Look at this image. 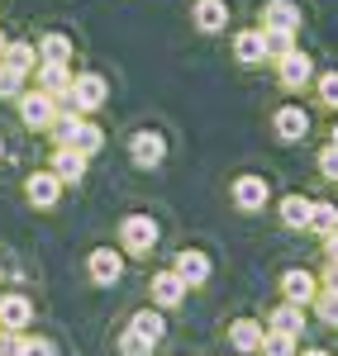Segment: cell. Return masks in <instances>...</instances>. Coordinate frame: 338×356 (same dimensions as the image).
I'll use <instances>...</instances> for the list:
<instances>
[{
  "label": "cell",
  "mask_w": 338,
  "mask_h": 356,
  "mask_svg": "<svg viewBox=\"0 0 338 356\" xmlns=\"http://www.w3.org/2000/svg\"><path fill=\"white\" fill-rule=\"evenodd\" d=\"M233 57H238V62H262V57H267L262 33H257V29H243V33L233 38Z\"/></svg>",
  "instance_id": "obj_18"
},
{
  "label": "cell",
  "mask_w": 338,
  "mask_h": 356,
  "mask_svg": "<svg viewBox=\"0 0 338 356\" xmlns=\"http://www.w3.org/2000/svg\"><path fill=\"white\" fill-rule=\"evenodd\" d=\"M310 200H300V195H291V200H282V219L291 223V228H310Z\"/></svg>",
  "instance_id": "obj_24"
},
{
  "label": "cell",
  "mask_w": 338,
  "mask_h": 356,
  "mask_svg": "<svg viewBox=\"0 0 338 356\" xmlns=\"http://www.w3.org/2000/svg\"><path fill=\"white\" fill-rule=\"evenodd\" d=\"M310 228L329 238V233L338 228V209H334V204H314V209H310Z\"/></svg>",
  "instance_id": "obj_26"
},
{
  "label": "cell",
  "mask_w": 338,
  "mask_h": 356,
  "mask_svg": "<svg viewBox=\"0 0 338 356\" xmlns=\"http://www.w3.org/2000/svg\"><path fill=\"white\" fill-rule=\"evenodd\" d=\"M105 95H110V86L100 81L95 72H82V76H72V90H67V100H72V110L77 114H91L105 105Z\"/></svg>",
  "instance_id": "obj_1"
},
{
  "label": "cell",
  "mask_w": 338,
  "mask_h": 356,
  "mask_svg": "<svg viewBox=\"0 0 338 356\" xmlns=\"http://www.w3.org/2000/svg\"><path fill=\"white\" fill-rule=\"evenodd\" d=\"M20 119H24L29 129H53V119H57V100L48 95V90H33V95H20Z\"/></svg>",
  "instance_id": "obj_3"
},
{
  "label": "cell",
  "mask_w": 338,
  "mask_h": 356,
  "mask_svg": "<svg viewBox=\"0 0 338 356\" xmlns=\"http://www.w3.org/2000/svg\"><path fill=\"white\" fill-rule=\"evenodd\" d=\"M319 171H324L329 181H338V147H334V143H329V147L319 152Z\"/></svg>",
  "instance_id": "obj_32"
},
{
  "label": "cell",
  "mask_w": 338,
  "mask_h": 356,
  "mask_svg": "<svg viewBox=\"0 0 338 356\" xmlns=\"http://www.w3.org/2000/svg\"><path fill=\"white\" fill-rule=\"evenodd\" d=\"M0 53H5V33H0Z\"/></svg>",
  "instance_id": "obj_39"
},
{
  "label": "cell",
  "mask_w": 338,
  "mask_h": 356,
  "mask_svg": "<svg viewBox=\"0 0 338 356\" xmlns=\"http://www.w3.org/2000/svg\"><path fill=\"white\" fill-rule=\"evenodd\" d=\"M29 318H33V304H29L24 295H5V300H0V323H5V328H24Z\"/></svg>",
  "instance_id": "obj_16"
},
{
  "label": "cell",
  "mask_w": 338,
  "mask_h": 356,
  "mask_svg": "<svg viewBox=\"0 0 338 356\" xmlns=\"http://www.w3.org/2000/svg\"><path fill=\"white\" fill-rule=\"evenodd\" d=\"M334 147H338V124H334Z\"/></svg>",
  "instance_id": "obj_37"
},
{
  "label": "cell",
  "mask_w": 338,
  "mask_h": 356,
  "mask_svg": "<svg viewBox=\"0 0 338 356\" xmlns=\"http://www.w3.org/2000/svg\"><path fill=\"white\" fill-rule=\"evenodd\" d=\"M262 24L267 29H300V10L291 5V0H267V10H262Z\"/></svg>",
  "instance_id": "obj_15"
},
{
  "label": "cell",
  "mask_w": 338,
  "mask_h": 356,
  "mask_svg": "<svg viewBox=\"0 0 338 356\" xmlns=\"http://www.w3.org/2000/svg\"><path fill=\"white\" fill-rule=\"evenodd\" d=\"M119 275H124V257L110 252V247H95V252H91V280H95V285H114Z\"/></svg>",
  "instance_id": "obj_5"
},
{
  "label": "cell",
  "mask_w": 338,
  "mask_h": 356,
  "mask_svg": "<svg viewBox=\"0 0 338 356\" xmlns=\"http://www.w3.org/2000/svg\"><path fill=\"white\" fill-rule=\"evenodd\" d=\"M20 356H57V347L38 337V342H24V352H20Z\"/></svg>",
  "instance_id": "obj_35"
},
{
  "label": "cell",
  "mask_w": 338,
  "mask_h": 356,
  "mask_svg": "<svg viewBox=\"0 0 338 356\" xmlns=\"http://www.w3.org/2000/svg\"><path fill=\"white\" fill-rule=\"evenodd\" d=\"M24 191H29V200H33L38 209H53L57 195H62V181H57V171H33Z\"/></svg>",
  "instance_id": "obj_6"
},
{
  "label": "cell",
  "mask_w": 338,
  "mask_h": 356,
  "mask_svg": "<svg viewBox=\"0 0 338 356\" xmlns=\"http://www.w3.org/2000/svg\"><path fill=\"white\" fill-rule=\"evenodd\" d=\"M291 352H295V337L291 332L272 328V337H262V356H291Z\"/></svg>",
  "instance_id": "obj_28"
},
{
  "label": "cell",
  "mask_w": 338,
  "mask_h": 356,
  "mask_svg": "<svg viewBox=\"0 0 338 356\" xmlns=\"http://www.w3.org/2000/svg\"><path fill=\"white\" fill-rule=\"evenodd\" d=\"M277 76H282V86L286 90H300V86H310V76H314V62L300 48H291V53L277 62Z\"/></svg>",
  "instance_id": "obj_4"
},
{
  "label": "cell",
  "mask_w": 338,
  "mask_h": 356,
  "mask_svg": "<svg viewBox=\"0 0 338 356\" xmlns=\"http://www.w3.org/2000/svg\"><path fill=\"white\" fill-rule=\"evenodd\" d=\"M129 152H134V162H139V166H158L162 157H167V138H162V134H148V129H143V134H134Z\"/></svg>",
  "instance_id": "obj_7"
},
{
  "label": "cell",
  "mask_w": 338,
  "mask_h": 356,
  "mask_svg": "<svg viewBox=\"0 0 338 356\" xmlns=\"http://www.w3.org/2000/svg\"><path fill=\"white\" fill-rule=\"evenodd\" d=\"M24 352V342H20V337H15V328L5 332V337H0V356H20Z\"/></svg>",
  "instance_id": "obj_34"
},
{
  "label": "cell",
  "mask_w": 338,
  "mask_h": 356,
  "mask_svg": "<svg viewBox=\"0 0 338 356\" xmlns=\"http://www.w3.org/2000/svg\"><path fill=\"white\" fill-rule=\"evenodd\" d=\"M310 356H329V352H310Z\"/></svg>",
  "instance_id": "obj_40"
},
{
  "label": "cell",
  "mask_w": 338,
  "mask_h": 356,
  "mask_svg": "<svg viewBox=\"0 0 338 356\" xmlns=\"http://www.w3.org/2000/svg\"><path fill=\"white\" fill-rule=\"evenodd\" d=\"M100 143H105V134H100V129H95V124H77V134H72V143H67V147H77V152H82V157H91V152H100Z\"/></svg>",
  "instance_id": "obj_20"
},
{
  "label": "cell",
  "mask_w": 338,
  "mask_h": 356,
  "mask_svg": "<svg viewBox=\"0 0 338 356\" xmlns=\"http://www.w3.org/2000/svg\"><path fill=\"white\" fill-rule=\"evenodd\" d=\"M53 171H57V181H62V186H67V181L77 186V181L86 176V157L77 152V147H57V152H53Z\"/></svg>",
  "instance_id": "obj_13"
},
{
  "label": "cell",
  "mask_w": 338,
  "mask_h": 356,
  "mask_svg": "<svg viewBox=\"0 0 338 356\" xmlns=\"http://www.w3.org/2000/svg\"><path fill=\"white\" fill-rule=\"evenodd\" d=\"M319 314H324L329 323H338V290H329V295H319Z\"/></svg>",
  "instance_id": "obj_33"
},
{
  "label": "cell",
  "mask_w": 338,
  "mask_h": 356,
  "mask_svg": "<svg viewBox=\"0 0 338 356\" xmlns=\"http://www.w3.org/2000/svg\"><path fill=\"white\" fill-rule=\"evenodd\" d=\"M282 290H286V300H291V304H310V300H314L310 271H286V275H282Z\"/></svg>",
  "instance_id": "obj_17"
},
{
  "label": "cell",
  "mask_w": 338,
  "mask_h": 356,
  "mask_svg": "<svg viewBox=\"0 0 338 356\" xmlns=\"http://www.w3.org/2000/svg\"><path fill=\"white\" fill-rule=\"evenodd\" d=\"M38 57H43V62H72V43H67L62 33H48V38L38 43Z\"/></svg>",
  "instance_id": "obj_25"
},
{
  "label": "cell",
  "mask_w": 338,
  "mask_h": 356,
  "mask_svg": "<svg viewBox=\"0 0 338 356\" xmlns=\"http://www.w3.org/2000/svg\"><path fill=\"white\" fill-rule=\"evenodd\" d=\"M20 86H24V72H10V67H0V95H20Z\"/></svg>",
  "instance_id": "obj_31"
},
{
  "label": "cell",
  "mask_w": 338,
  "mask_h": 356,
  "mask_svg": "<svg viewBox=\"0 0 338 356\" xmlns=\"http://www.w3.org/2000/svg\"><path fill=\"white\" fill-rule=\"evenodd\" d=\"M310 134V114L300 110V105H286V110H277V138H286V143H295V138Z\"/></svg>",
  "instance_id": "obj_12"
},
{
  "label": "cell",
  "mask_w": 338,
  "mask_h": 356,
  "mask_svg": "<svg viewBox=\"0 0 338 356\" xmlns=\"http://www.w3.org/2000/svg\"><path fill=\"white\" fill-rule=\"evenodd\" d=\"M0 152H5V143H0Z\"/></svg>",
  "instance_id": "obj_41"
},
{
  "label": "cell",
  "mask_w": 338,
  "mask_h": 356,
  "mask_svg": "<svg viewBox=\"0 0 338 356\" xmlns=\"http://www.w3.org/2000/svg\"><path fill=\"white\" fill-rule=\"evenodd\" d=\"M191 19H196L200 33H220V29L229 24V5H224V0H196Z\"/></svg>",
  "instance_id": "obj_9"
},
{
  "label": "cell",
  "mask_w": 338,
  "mask_h": 356,
  "mask_svg": "<svg viewBox=\"0 0 338 356\" xmlns=\"http://www.w3.org/2000/svg\"><path fill=\"white\" fill-rule=\"evenodd\" d=\"M148 347H153V342H148V337H139L134 328L124 332V342H119V352H124V356H148Z\"/></svg>",
  "instance_id": "obj_29"
},
{
  "label": "cell",
  "mask_w": 338,
  "mask_h": 356,
  "mask_svg": "<svg viewBox=\"0 0 338 356\" xmlns=\"http://www.w3.org/2000/svg\"><path fill=\"white\" fill-rule=\"evenodd\" d=\"M319 100L338 110V72H324V76H319Z\"/></svg>",
  "instance_id": "obj_30"
},
{
  "label": "cell",
  "mask_w": 338,
  "mask_h": 356,
  "mask_svg": "<svg viewBox=\"0 0 338 356\" xmlns=\"http://www.w3.org/2000/svg\"><path fill=\"white\" fill-rule=\"evenodd\" d=\"M38 90H48V95H67L72 90V72H67V62H38Z\"/></svg>",
  "instance_id": "obj_11"
},
{
  "label": "cell",
  "mask_w": 338,
  "mask_h": 356,
  "mask_svg": "<svg viewBox=\"0 0 338 356\" xmlns=\"http://www.w3.org/2000/svg\"><path fill=\"white\" fill-rule=\"evenodd\" d=\"M233 204L248 209V214L262 209V204H267V181H262V176H238V181H233Z\"/></svg>",
  "instance_id": "obj_8"
},
{
  "label": "cell",
  "mask_w": 338,
  "mask_h": 356,
  "mask_svg": "<svg viewBox=\"0 0 338 356\" xmlns=\"http://www.w3.org/2000/svg\"><path fill=\"white\" fill-rule=\"evenodd\" d=\"M119 238H124V252L148 257V252L158 247V223L148 219V214H129V219L119 223Z\"/></svg>",
  "instance_id": "obj_2"
},
{
  "label": "cell",
  "mask_w": 338,
  "mask_h": 356,
  "mask_svg": "<svg viewBox=\"0 0 338 356\" xmlns=\"http://www.w3.org/2000/svg\"><path fill=\"white\" fill-rule=\"evenodd\" d=\"M134 332L148 337V342H158V337L167 332V323H162V314H139V318H134Z\"/></svg>",
  "instance_id": "obj_27"
},
{
  "label": "cell",
  "mask_w": 338,
  "mask_h": 356,
  "mask_svg": "<svg viewBox=\"0 0 338 356\" xmlns=\"http://www.w3.org/2000/svg\"><path fill=\"white\" fill-rule=\"evenodd\" d=\"M176 275H181L186 285H205V275H210V257H205V252H196V247L176 252Z\"/></svg>",
  "instance_id": "obj_10"
},
{
  "label": "cell",
  "mask_w": 338,
  "mask_h": 356,
  "mask_svg": "<svg viewBox=\"0 0 338 356\" xmlns=\"http://www.w3.org/2000/svg\"><path fill=\"white\" fill-rule=\"evenodd\" d=\"M334 290H338V266H334Z\"/></svg>",
  "instance_id": "obj_38"
},
{
  "label": "cell",
  "mask_w": 338,
  "mask_h": 356,
  "mask_svg": "<svg viewBox=\"0 0 338 356\" xmlns=\"http://www.w3.org/2000/svg\"><path fill=\"white\" fill-rule=\"evenodd\" d=\"M33 48H29V43H5V53H0V67H10V72H33Z\"/></svg>",
  "instance_id": "obj_19"
},
{
  "label": "cell",
  "mask_w": 338,
  "mask_h": 356,
  "mask_svg": "<svg viewBox=\"0 0 338 356\" xmlns=\"http://www.w3.org/2000/svg\"><path fill=\"white\" fill-rule=\"evenodd\" d=\"M262 43H267V57H272V62H282V57L295 48L291 29H262Z\"/></svg>",
  "instance_id": "obj_23"
},
{
  "label": "cell",
  "mask_w": 338,
  "mask_h": 356,
  "mask_svg": "<svg viewBox=\"0 0 338 356\" xmlns=\"http://www.w3.org/2000/svg\"><path fill=\"white\" fill-rule=\"evenodd\" d=\"M229 337H233V347H238V352H262V328H257L253 318L233 323V332H229Z\"/></svg>",
  "instance_id": "obj_22"
},
{
  "label": "cell",
  "mask_w": 338,
  "mask_h": 356,
  "mask_svg": "<svg viewBox=\"0 0 338 356\" xmlns=\"http://www.w3.org/2000/svg\"><path fill=\"white\" fill-rule=\"evenodd\" d=\"M329 261H334V266H338V228H334V233H329Z\"/></svg>",
  "instance_id": "obj_36"
},
{
  "label": "cell",
  "mask_w": 338,
  "mask_h": 356,
  "mask_svg": "<svg viewBox=\"0 0 338 356\" xmlns=\"http://www.w3.org/2000/svg\"><path fill=\"white\" fill-rule=\"evenodd\" d=\"M153 300L162 304V309H171V304H181V300H186V280H181L176 271L153 275Z\"/></svg>",
  "instance_id": "obj_14"
},
{
  "label": "cell",
  "mask_w": 338,
  "mask_h": 356,
  "mask_svg": "<svg viewBox=\"0 0 338 356\" xmlns=\"http://www.w3.org/2000/svg\"><path fill=\"white\" fill-rule=\"evenodd\" d=\"M272 328H277V332H291V337H300V328H305L300 304H282V309L272 314Z\"/></svg>",
  "instance_id": "obj_21"
}]
</instances>
